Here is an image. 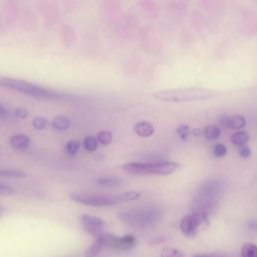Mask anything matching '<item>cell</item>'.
Instances as JSON below:
<instances>
[{"label": "cell", "instance_id": "603a6c76", "mask_svg": "<svg viewBox=\"0 0 257 257\" xmlns=\"http://www.w3.org/2000/svg\"><path fill=\"white\" fill-rule=\"evenodd\" d=\"M32 125L34 128L41 131V130H44L47 127L48 120L43 116H36L32 120Z\"/></svg>", "mask_w": 257, "mask_h": 257}, {"label": "cell", "instance_id": "9c48e42d", "mask_svg": "<svg viewBox=\"0 0 257 257\" xmlns=\"http://www.w3.org/2000/svg\"><path fill=\"white\" fill-rule=\"evenodd\" d=\"M135 133L142 138H148V137H151L155 133V128L150 121L143 120V121H139L136 123Z\"/></svg>", "mask_w": 257, "mask_h": 257}, {"label": "cell", "instance_id": "52a82bcc", "mask_svg": "<svg viewBox=\"0 0 257 257\" xmlns=\"http://www.w3.org/2000/svg\"><path fill=\"white\" fill-rule=\"evenodd\" d=\"M208 223V217L192 213L182 218L180 222V229L182 233L187 237H193L196 235L198 228L204 224Z\"/></svg>", "mask_w": 257, "mask_h": 257}, {"label": "cell", "instance_id": "8fae6325", "mask_svg": "<svg viewBox=\"0 0 257 257\" xmlns=\"http://www.w3.org/2000/svg\"><path fill=\"white\" fill-rule=\"evenodd\" d=\"M30 144V139L22 134L14 135L10 138V145L16 150H24Z\"/></svg>", "mask_w": 257, "mask_h": 257}, {"label": "cell", "instance_id": "2e32d148", "mask_svg": "<svg viewBox=\"0 0 257 257\" xmlns=\"http://www.w3.org/2000/svg\"><path fill=\"white\" fill-rule=\"evenodd\" d=\"M231 142L234 144V145H237V146H242V145H245L248 140H249V135L244 132V131H241V132H237L235 134H233L230 138Z\"/></svg>", "mask_w": 257, "mask_h": 257}, {"label": "cell", "instance_id": "e0dca14e", "mask_svg": "<svg viewBox=\"0 0 257 257\" xmlns=\"http://www.w3.org/2000/svg\"><path fill=\"white\" fill-rule=\"evenodd\" d=\"M241 257H257V247L253 243H245L241 248Z\"/></svg>", "mask_w": 257, "mask_h": 257}, {"label": "cell", "instance_id": "30bf717a", "mask_svg": "<svg viewBox=\"0 0 257 257\" xmlns=\"http://www.w3.org/2000/svg\"><path fill=\"white\" fill-rule=\"evenodd\" d=\"M103 234V233H102ZM102 234L96 236L95 240L92 242V244L87 248V250L84 253L85 257H95L100 251L101 249L104 247V243H103V238H102Z\"/></svg>", "mask_w": 257, "mask_h": 257}, {"label": "cell", "instance_id": "cb8c5ba5", "mask_svg": "<svg viewBox=\"0 0 257 257\" xmlns=\"http://www.w3.org/2000/svg\"><path fill=\"white\" fill-rule=\"evenodd\" d=\"M177 134H178V136L180 137V139L182 141H188L191 132H190V128H189V126L187 124H181L177 128Z\"/></svg>", "mask_w": 257, "mask_h": 257}, {"label": "cell", "instance_id": "f1b7e54d", "mask_svg": "<svg viewBox=\"0 0 257 257\" xmlns=\"http://www.w3.org/2000/svg\"><path fill=\"white\" fill-rule=\"evenodd\" d=\"M14 113H15V115H16L17 117H19V118H25V117H27V115H28V110H27V108H25V107H17V108L15 109Z\"/></svg>", "mask_w": 257, "mask_h": 257}, {"label": "cell", "instance_id": "ba28073f", "mask_svg": "<svg viewBox=\"0 0 257 257\" xmlns=\"http://www.w3.org/2000/svg\"><path fill=\"white\" fill-rule=\"evenodd\" d=\"M80 221H81L84 229L99 228L103 225L102 219H100L99 217L93 216V215H88V214L81 215L80 216Z\"/></svg>", "mask_w": 257, "mask_h": 257}, {"label": "cell", "instance_id": "1f68e13d", "mask_svg": "<svg viewBox=\"0 0 257 257\" xmlns=\"http://www.w3.org/2000/svg\"><path fill=\"white\" fill-rule=\"evenodd\" d=\"M6 116H7V111H6L5 107L0 105V118H4Z\"/></svg>", "mask_w": 257, "mask_h": 257}, {"label": "cell", "instance_id": "5b68a950", "mask_svg": "<svg viewBox=\"0 0 257 257\" xmlns=\"http://www.w3.org/2000/svg\"><path fill=\"white\" fill-rule=\"evenodd\" d=\"M102 238L104 246L115 252H126L135 248L137 245V238L131 234L115 236L103 233Z\"/></svg>", "mask_w": 257, "mask_h": 257}, {"label": "cell", "instance_id": "d590c367", "mask_svg": "<svg viewBox=\"0 0 257 257\" xmlns=\"http://www.w3.org/2000/svg\"><path fill=\"white\" fill-rule=\"evenodd\" d=\"M0 156H1V153H0Z\"/></svg>", "mask_w": 257, "mask_h": 257}, {"label": "cell", "instance_id": "44dd1931", "mask_svg": "<svg viewBox=\"0 0 257 257\" xmlns=\"http://www.w3.org/2000/svg\"><path fill=\"white\" fill-rule=\"evenodd\" d=\"M160 256L161 257H184L183 253L180 250L172 247L163 248L160 253Z\"/></svg>", "mask_w": 257, "mask_h": 257}, {"label": "cell", "instance_id": "7c38bea8", "mask_svg": "<svg viewBox=\"0 0 257 257\" xmlns=\"http://www.w3.org/2000/svg\"><path fill=\"white\" fill-rule=\"evenodd\" d=\"M96 184L101 187H106V188H113V187H118L122 183V179L118 177H100L96 179Z\"/></svg>", "mask_w": 257, "mask_h": 257}, {"label": "cell", "instance_id": "277c9868", "mask_svg": "<svg viewBox=\"0 0 257 257\" xmlns=\"http://www.w3.org/2000/svg\"><path fill=\"white\" fill-rule=\"evenodd\" d=\"M178 168L175 162H154V163H139L133 162L122 166L123 171L132 175H171Z\"/></svg>", "mask_w": 257, "mask_h": 257}, {"label": "cell", "instance_id": "8992f818", "mask_svg": "<svg viewBox=\"0 0 257 257\" xmlns=\"http://www.w3.org/2000/svg\"><path fill=\"white\" fill-rule=\"evenodd\" d=\"M69 197L72 201L76 203L93 207H109L118 203L115 197H108L103 195L72 193L69 195Z\"/></svg>", "mask_w": 257, "mask_h": 257}, {"label": "cell", "instance_id": "484cf974", "mask_svg": "<svg viewBox=\"0 0 257 257\" xmlns=\"http://www.w3.org/2000/svg\"><path fill=\"white\" fill-rule=\"evenodd\" d=\"M227 154V148L223 144H218L214 148V155L218 158L224 157Z\"/></svg>", "mask_w": 257, "mask_h": 257}, {"label": "cell", "instance_id": "ac0fdd59", "mask_svg": "<svg viewBox=\"0 0 257 257\" xmlns=\"http://www.w3.org/2000/svg\"><path fill=\"white\" fill-rule=\"evenodd\" d=\"M141 196V193L138 191H127L122 193L119 196H116V200L119 202H128V201H135L138 200Z\"/></svg>", "mask_w": 257, "mask_h": 257}, {"label": "cell", "instance_id": "e575fe53", "mask_svg": "<svg viewBox=\"0 0 257 257\" xmlns=\"http://www.w3.org/2000/svg\"><path fill=\"white\" fill-rule=\"evenodd\" d=\"M3 213H4V209L0 207V216H2V215H3Z\"/></svg>", "mask_w": 257, "mask_h": 257}, {"label": "cell", "instance_id": "9a60e30c", "mask_svg": "<svg viewBox=\"0 0 257 257\" xmlns=\"http://www.w3.org/2000/svg\"><path fill=\"white\" fill-rule=\"evenodd\" d=\"M26 176H27V174L20 170H15V169L0 170V177H4V178L19 179V178H25Z\"/></svg>", "mask_w": 257, "mask_h": 257}, {"label": "cell", "instance_id": "6da1fadb", "mask_svg": "<svg viewBox=\"0 0 257 257\" xmlns=\"http://www.w3.org/2000/svg\"><path fill=\"white\" fill-rule=\"evenodd\" d=\"M217 95L213 89L204 87H182L156 91L153 97L163 102H185L211 98Z\"/></svg>", "mask_w": 257, "mask_h": 257}, {"label": "cell", "instance_id": "5bb4252c", "mask_svg": "<svg viewBox=\"0 0 257 257\" xmlns=\"http://www.w3.org/2000/svg\"><path fill=\"white\" fill-rule=\"evenodd\" d=\"M245 124H246L245 117L241 114H236V115H233L232 117H229L227 127L232 128V130H240V128L244 127Z\"/></svg>", "mask_w": 257, "mask_h": 257}, {"label": "cell", "instance_id": "f546056e", "mask_svg": "<svg viewBox=\"0 0 257 257\" xmlns=\"http://www.w3.org/2000/svg\"><path fill=\"white\" fill-rule=\"evenodd\" d=\"M239 154L242 158H248L251 156V150L249 147L245 146V145H242L240 147V150H239Z\"/></svg>", "mask_w": 257, "mask_h": 257}, {"label": "cell", "instance_id": "836d02e7", "mask_svg": "<svg viewBox=\"0 0 257 257\" xmlns=\"http://www.w3.org/2000/svg\"><path fill=\"white\" fill-rule=\"evenodd\" d=\"M194 257H208V256L204 255V254H198V255H195Z\"/></svg>", "mask_w": 257, "mask_h": 257}, {"label": "cell", "instance_id": "7a4b0ae2", "mask_svg": "<svg viewBox=\"0 0 257 257\" xmlns=\"http://www.w3.org/2000/svg\"><path fill=\"white\" fill-rule=\"evenodd\" d=\"M0 84L19 91L21 93L34 96L37 98H44V99H58L63 96V94L50 90L48 88H45L43 86L31 83L29 81L23 80V79H18V78H12V77H0Z\"/></svg>", "mask_w": 257, "mask_h": 257}, {"label": "cell", "instance_id": "3957f363", "mask_svg": "<svg viewBox=\"0 0 257 257\" xmlns=\"http://www.w3.org/2000/svg\"><path fill=\"white\" fill-rule=\"evenodd\" d=\"M162 214L157 208H144V209H130L119 213V219L134 227L147 228L154 226L161 219Z\"/></svg>", "mask_w": 257, "mask_h": 257}, {"label": "cell", "instance_id": "4dcf8cb0", "mask_svg": "<svg viewBox=\"0 0 257 257\" xmlns=\"http://www.w3.org/2000/svg\"><path fill=\"white\" fill-rule=\"evenodd\" d=\"M219 121L220 123L224 126V127H227L228 126V121H229V116L228 115H221L219 117Z\"/></svg>", "mask_w": 257, "mask_h": 257}, {"label": "cell", "instance_id": "7402d4cb", "mask_svg": "<svg viewBox=\"0 0 257 257\" xmlns=\"http://www.w3.org/2000/svg\"><path fill=\"white\" fill-rule=\"evenodd\" d=\"M83 147L87 152H94L97 149V141L96 138L92 136H88L83 141Z\"/></svg>", "mask_w": 257, "mask_h": 257}, {"label": "cell", "instance_id": "d6a6232c", "mask_svg": "<svg viewBox=\"0 0 257 257\" xmlns=\"http://www.w3.org/2000/svg\"><path fill=\"white\" fill-rule=\"evenodd\" d=\"M192 133H193L194 136H200V135H201V130H199V128H194Z\"/></svg>", "mask_w": 257, "mask_h": 257}, {"label": "cell", "instance_id": "d4e9b609", "mask_svg": "<svg viewBox=\"0 0 257 257\" xmlns=\"http://www.w3.org/2000/svg\"><path fill=\"white\" fill-rule=\"evenodd\" d=\"M66 153L69 155V156H75L78 149H79V143L72 140V141H69L67 144H66Z\"/></svg>", "mask_w": 257, "mask_h": 257}, {"label": "cell", "instance_id": "ffe728a7", "mask_svg": "<svg viewBox=\"0 0 257 257\" xmlns=\"http://www.w3.org/2000/svg\"><path fill=\"white\" fill-rule=\"evenodd\" d=\"M96 141L103 146H107L112 142V134L106 130L100 131L96 136Z\"/></svg>", "mask_w": 257, "mask_h": 257}, {"label": "cell", "instance_id": "4316f807", "mask_svg": "<svg viewBox=\"0 0 257 257\" xmlns=\"http://www.w3.org/2000/svg\"><path fill=\"white\" fill-rule=\"evenodd\" d=\"M14 194V190L5 184L0 183V196H11Z\"/></svg>", "mask_w": 257, "mask_h": 257}, {"label": "cell", "instance_id": "4fadbf2b", "mask_svg": "<svg viewBox=\"0 0 257 257\" xmlns=\"http://www.w3.org/2000/svg\"><path fill=\"white\" fill-rule=\"evenodd\" d=\"M52 126L57 131H65L70 126V120L66 116L58 115L53 118Z\"/></svg>", "mask_w": 257, "mask_h": 257}, {"label": "cell", "instance_id": "83f0119b", "mask_svg": "<svg viewBox=\"0 0 257 257\" xmlns=\"http://www.w3.org/2000/svg\"><path fill=\"white\" fill-rule=\"evenodd\" d=\"M167 241V237L166 236H156L152 239L149 240V245H152V246H155V245H160L164 242Z\"/></svg>", "mask_w": 257, "mask_h": 257}, {"label": "cell", "instance_id": "d6986e66", "mask_svg": "<svg viewBox=\"0 0 257 257\" xmlns=\"http://www.w3.org/2000/svg\"><path fill=\"white\" fill-rule=\"evenodd\" d=\"M204 135H205L207 140L213 141V140H216L220 137L221 131H220V127L217 126V125H209L205 128Z\"/></svg>", "mask_w": 257, "mask_h": 257}]
</instances>
